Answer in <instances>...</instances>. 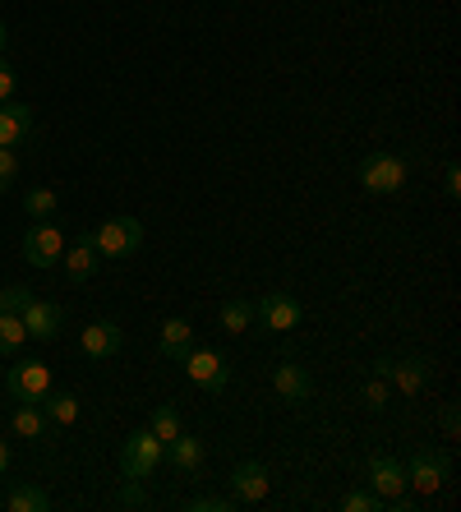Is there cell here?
Returning <instances> with one entry per match:
<instances>
[{
	"label": "cell",
	"mask_w": 461,
	"mask_h": 512,
	"mask_svg": "<svg viewBox=\"0 0 461 512\" xmlns=\"http://www.w3.org/2000/svg\"><path fill=\"white\" fill-rule=\"evenodd\" d=\"M452 476V457L443 448H415L406 462V489H415L420 499H434L438 489L448 485Z\"/></svg>",
	"instance_id": "6da1fadb"
},
{
	"label": "cell",
	"mask_w": 461,
	"mask_h": 512,
	"mask_svg": "<svg viewBox=\"0 0 461 512\" xmlns=\"http://www.w3.org/2000/svg\"><path fill=\"white\" fill-rule=\"evenodd\" d=\"M88 245H93L102 259H130L143 245V222L139 217H111L97 231H88Z\"/></svg>",
	"instance_id": "7a4b0ae2"
},
{
	"label": "cell",
	"mask_w": 461,
	"mask_h": 512,
	"mask_svg": "<svg viewBox=\"0 0 461 512\" xmlns=\"http://www.w3.org/2000/svg\"><path fill=\"white\" fill-rule=\"evenodd\" d=\"M166 462V443L157 439L153 429H139L120 443V476L125 480H148L157 466Z\"/></svg>",
	"instance_id": "3957f363"
},
{
	"label": "cell",
	"mask_w": 461,
	"mask_h": 512,
	"mask_svg": "<svg viewBox=\"0 0 461 512\" xmlns=\"http://www.w3.org/2000/svg\"><path fill=\"white\" fill-rule=\"evenodd\" d=\"M374 374L379 379H388V388H397L402 397H420L429 388V379H434V365H429L425 356H383L374 360Z\"/></svg>",
	"instance_id": "277c9868"
},
{
	"label": "cell",
	"mask_w": 461,
	"mask_h": 512,
	"mask_svg": "<svg viewBox=\"0 0 461 512\" xmlns=\"http://www.w3.org/2000/svg\"><path fill=\"white\" fill-rule=\"evenodd\" d=\"M369 489L388 508H411V499H406V462H397V457H388V453L369 457Z\"/></svg>",
	"instance_id": "5b68a950"
},
{
	"label": "cell",
	"mask_w": 461,
	"mask_h": 512,
	"mask_svg": "<svg viewBox=\"0 0 461 512\" xmlns=\"http://www.w3.org/2000/svg\"><path fill=\"white\" fill-rule=\"evenodd\" d=\"M360 185L369 194H397L406 185V162L397 153H365L360 157Z\"/></svg>",
	"instance_id": "8992f818"
},
{
	"label": "cell",
	"mask_w": 461,
	"mask_h": 512,
	"mask_svg": "<svg viewBox=\"0 0 461 512\" xmlns=\"http://www.w3.org/2000/svg\"><path fill=\"white\" fill-rule=\"evenodd\" d=\"M254 319H259L268 333H291V328L305 319V310H300V300L291 296V291H268L263 300H254Z\"/></svg>",
	"instance_id": "52a82bcc"
},
{
	"label": "cell",
	"mask_w": 461,
	"mask_h": 512,
	"mask_svg": "<svg viewBox=\"0 0 461 512\" xmlns=\"http://www.w3.org/2000/svg\"><path fill=\"white\" fill-rule=\"evenodd\" d=\"M5 393L14 402H42L51 393V370L42 360H19L10 374H5Z\"/></svg>",
	"instance_id": "ba28073f"
},
{
	"label": "cell",
	"mask_w": 461,
	"mask_h": 512,
	"mask_svg": "<svg viewBox=\"0 0 461 512\" xmlns=\"http://www.w3.org/2000/svg\"><path fill=\"white\" fill-rule=\"evenodd\" d=\"M24 259L33 268H56L65 259V236H60L56 222H33L24 236Z\"/></svg>",
	"instance_id": "9c48e42d"
},
{
	"label": "cell",
	"mask_w": 461,
	"mask_h": 512,
	"mask_svg": "<svg viewBox=\"0 0 461 512\" xmlns=\"http://www.w3.org/2000/svg\"><path fill=\"white\" fill-rule=\"evenodd\" d=\"M190 383H199L203 393H222L226 383H231V370H226V356L222 351H190V356L180 360Z\"/></svg>",
	"instance_id": "30bf717a"
},
{
	"label": "cell",
	"mask_w": 461,
	"mask_h": 512,
	"mask_svg": "<svg viewBox=\"0 0 461 512\" xmlns=\"http://www.w3.org/2000/svg\"><path fill=\"white\" fill-rule=\"evenodd\" d=\"M24 328L33 342H56L65 333V310L56 300H28L24 305Z\"/></svg>",
	"instance_id": "8fae6325"
},
{
	"label": "cell",
	"mask_w": 461,
	"mask_h": 512,
	"mask_svg": "<svg viewBox=\"0 0 461 512\" xmlns=\"http://www.w3.org/2000/svg\"><path fill=\"white\" fill-rule=\"evenodd\" d=\"M268 489H272V480H268V466L263 462H240L236 471H231V499L236 503H263L268 499Z\"/></svg>",
	"instance_id": "7c38bea8"
},
{
	"label": "cell",
	"mask_w": 461,
	"mask_h": 512,
	"mask_svg": "<svg viewBox=\"0 0 461 512\" xmlns=\"http://www.w3.org/2000/svg\"><path fill=\"white\" fill-rule=\"evenodd\" d=\"M28 134H33V111H28V102H0V148H19V143H28Z\"/></svg>",
	"instance_id": "4fadbf2b"
},
{
	"label": "cell",
	"mask_w": 461,
	"mask_h": 512,
	"mask_svg": "<svg viewBox=\"0 0 461 512\" xmlns=\"http://www.w3.org/2000/svg\"><path fill=\"white\" fill-rule=\"evenodd\" d=\"M83 356H93V360H107V356H116L120 351V342H125V333H120V323H111V319H102V323H88L83 328Z\"/></svg>",
	"instance_id": "5bb4252c"
},
{
	"label": "cell",
	"mask_w": 461,
	"mask_h": 512,
	"mask_svg": "<svg viewBox=\"0 0 461 512\" xmlns=\"http://www.w3.org/2000/svg\"><path fill=\"white\" fill-rule=\"evenodd\" d=\"M272 388H277V397H286V402H309L314 379H309V370H300L296 360H282V365L272 370Z\"/></svg>",
	"instance_id": "9a60e30c"
},
{
	"label": "cell",
	"mask_w": 461,
	"mask_h": 512,
	"mask_svg": "<svg viewBox=\"0 0 461 512\" xmlns=\"http://www.w3.org/2000/svg\"><path fill=\"white\" fill-rule=\"evenodd\" d=\"M157 351L166 360H185L194 351V328L190 319H166L162 323V337H157Z\"/></svg>",
	"instance_id": "2e32d148"
},
{
	"label": "cell",
	"mask_w": 461,
	"mask_h": 512,
	"mask_svg": "<svg viewBox=\"0 0 461 512\" xmlns=\"http://www.w3.org/2000/svg\"><path fill=\"white\" fill-rule=\"evenodd\" d=\"M166 462L176 466V471H185V476H194V471L203 466V443L194 439V434H185V429H180L176 439L166 443Z\"/></svg>",
	"instance_id": "e0dca14e"
},
{
	"label": "cell",
	"mask_w": 461,
	"mask_h": 512,
	"mask_svg": "<svg viewBox=\"0 0 461 512\" xmlns=\"http://www.w3.org/2000/svg\"><path fill=\"white\" fill-rule=\"evenodd\" d=\"M97 263H102V254L88 245V236H83L65 250V277H70V282H88V277L97 273Z\"/></svg>",
	"instance_id": "ac0fdd59"
},
{
	"label": "cell",
	"mask_w": 461,
	"mask_h": 512,
	"mask_svg": "<svg viewBox=\"0 0 461 512\" xmlns=\"http://www.w3.org/2000/svg\"><path fill=\"white\" fill-rule=\"evenodd\" d=\"M5 508L10 512H47L51 508V494L37 485H14L10 494H5Z\"/></svg>",
	"instance_id": "d6986e66"
},
{
	"label": "cell",
	"mask_w": 461,
	"mask_h": 512,
	"mask_svg": "<svg viewBox=\"0 0 461 512\" xmlns=\"http://www.w3.org/2000/svg\"><path fill=\"white\" fill-rule=\"evenodd\" d=\"M217 319H222V333L240 337V333H249V323H254V305H249V300H226L222 310H217Z\"/></svg>",
	"instance_id": "ffe728a7"
},
{
	"label": "cell",
	"mask_w": 461,
	"mask_h": 512,
	"mask_svg": "<svg viewBox=\"0 0 461 512\" xmlns=\"http://www.w3.org/2000/svg\"><path fill=\"white\" fill-rule=\"evenodd\" d=\"M42 429H47V411L37 402H19V411H14V434H19V439H42Z\"/></svg>",
	"instance_id": "44dd1931"
},
{
	"label": "cell",
	"mask_w": 461,
	"mask_h": 512,
	"mask_svg": "<svg viewBox=\"0 0 461 512\" xmlns=\"http://www.w3.org/2000/svg\"><path fill=\"white\" fill-rule=\"evenodd\" d=\"M42 411H47V425H60V429H70L74 420H79V397H70V393H56V397H42Z\"/></svg>",
	"instance_id": "7402d4cb"
},
{
	"label": "cell",
	"mask_w": 461,
	"mask_h": 512,
	"mask_svg": "<svg viewBox=\"0 0 461 512\" xmlns=\"http://www.w3.org/2000/svg\"><path fill=\"white\" fill-rule=\"evenodd\" d=\"M24 342H28L24 314H0V356H14Z\"/></svg>",
	"instance_id": "603a6c76"
},
{
	"label": "cell",
	"mask_w": 461,
	"mask_h": 512,
	"mask_svg": "<svg viewBox=\"0 0 461 512\" xmlns=\"http://www.w3.org/2000/svg\"><path fill=\"white\" fill-rule=\"evenodd\" d=\"M24 213L33 217V222H51V217L60 213L56 190H28V194H24Z\"/></svg>",
	"instance_id": "cb8c5ba5"
},
{
	"label": "cell",
	"mask_w": 461,
	"mask_h": 512,
	"mask_svg": "<svg viewBox=\"0 0 461 512\" xmlns=\"http://www.w3.org/2000/svg\"><path fill=\"white\" fill-rule=\"evenodd\" d=\"M148 429H153L162 443H171V439L180 434V411H176L171 402H166V406H153V416H148Z\"/></svg>",
	"instance_id": "d4e9b609"
},
{
	"label": "cell",
	"mask_w": 461,
	"mask_h": 512,
	"mask_svg": "<svg viewBox=\"0 0 461 512\" xmlns=\"http://www.w3.org/2000/svg\"><path fill=\"white\" fill-rule=\"evenodd\" d=\"M342 508L346 512H388V503H383L374 489H351V494L342 499Z\"/></svg>",
	"instance_id": "484cf974"
},
{
	"label": "cell",
	"mask_w": 461,
	"mask_h": 512,
	"mask_svg": "<svg viewBox=\"0 0 461 512\" xmlns=\"http://www.w3.org/2000/svg\"><path fill=\"white\" fill-rule=\"evenodd\" d=\"M28 300H33L28 286H0V314H24Z\"/></svg>",
	"instance_id": "4316f807"
},
{
	"label": "cell",
	"mask_w": 461,
	"mask_h": 512,
	"mask_svg": "<svg viewBox=\"0 0 461 512\" xmlns=\"http://www.w3.org/2000/svg\"><path fill=\"white\" fill-rule=\"evenodd\" d=\"M10 185H19V153L0 148V194H10Z\"/></svg>",
	"instance_id": "83f0119b"
},
{
	"label": "cell",
	"mask_w": 461,
	"mask_h": 512,
	"mask_svg": "<svg viewBox=\"0 0 461 512\" xmlns=\"http://www.w3.org/2000/svg\"><path fill=\"white\" fill-rule=\"evenodd\" d=\"M365 402H369V411H383V406L392 402V388H388V379H379V374H374V379L365 383Z\"/></svg>",
	"instance_id": "f1b7e54d"
},
{
	"label": "cell",
	"mask_w": 461,
	"mask_h": 512,
	"mask_svg": "<svg viewBox=\"0 0 461 512\" xmlns=\"http://www.w3.org/2000/svg\"><path fill=\"white\" fill-rule=\"evenodd\" d=\"M190 512H231L236 508V499H222V494H199V499L185 503Z\"/></svg>",
	"instance_id": "f546056e"
},
{
	"label": "cell",
	"mask_w": 461,
	"mask_h": 512,
	"mask_svg": "<svg viewBox=\"0 0 461 512\" xmlns=\"http://www.w3.org/2000/svg\"><path fill=\"white\" fill-rule=\"evenodd\" d=\"M14 97V65L0 56V102H10Z\"/></svg>",
	"instance_id": "4dcf8cb0"
},
{
	"label": "cell",
	"mask_w": 461,
	"mask_h": 512,
	"mask_svg": "<svg viewBox=\"0 0 461 512\" xmlns=\"http://www.w3.org/2000/svg\"><path fill=\"white\" fill-rule=\"evenodd\" d=\"M120 503H125V508H143V503H148V494H143V485H139V480H130V485H125V494H120Z\"/></svg>",
	"instance_id": "1f68e13d"
},
{
	"label": "cell",
	"mask_w": 461,
	"mask_h": 512,
	"mask_svg": "<svg viewBox=\"0 0 461 512\" xmlns=\"http://www.w3.org/2000/svg\"><path fill=\"white\" fill-rule=\"evenodd\" d=\"M443 190H448V199H457L461 194V167L457 162H448V171H443Z\"/></svg>",
	"instance_id": "d6a6232c"
},
{
	"label": "cell",
	"mask_w": 461,
	"mask_h": 512,
	"mask_svg": "<svg viewBox=\"0 0 461 512\" xmlns=\"http://www.w3.org/2000/svg\"><path fill=\"white\" fill-rule=\"evenodd\" d=\"M457 429H461L457 406H443V434H448V439H457Z\"/></svg>",
	"instance_id": "836d02e7"
},
{
	"label": "cell",
	"mask_w": 461,
	"mask_h": 512,
	"mask_svg": "<svg viewBox=\"0 0 461 512\" xmlns=\"http://www.w3.org/2000/svg\"><path fill=\"white\" fill-rule=\"evenodd\" d=\"M5 466H10V448H5V439H0V476H5Z\"/></svg>",
	"instance_id": "e575fe53"
},
{
	"label": "cell",
	"mask_w": 461,
	"mask_h": 512,
	"mask_svg": "<svg viewBox=\"0 0 461 512\" xmlns=\"http://www.w3.org/2000/svg\"><path fill=\"white\" fill-rule=\"evenodd\" d=\"M5 37H10V33H5V19H0V51H5Z\"/></svg>",
	"instance_id": "d590c367"
}]
</instances>
